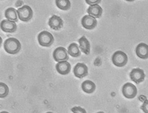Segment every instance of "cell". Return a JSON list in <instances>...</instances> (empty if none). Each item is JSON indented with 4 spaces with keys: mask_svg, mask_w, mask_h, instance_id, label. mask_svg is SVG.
<instances>
[{
    "mask_svg": "<svg viewBox=\"0 0 148 113\" xmlns=\"http://www.w3.org/2000/svg\"><path fill=\"white\" fill-rule=\"evenodd\" d=\"M87 12L89 15H91L95 18H99L102 15L103 9L100 5H99V4H95L90 5L88 8Z\"/></svg>",
    "mask_w": 148,
    "mask_h": 113,
    "instance_id": "obj_14",
    "label": "cell"
},
{
    "mask_svg": "<svg viewBox=\"0 0 148 113\" xmlns=\"http://www.w3.org/2000/svg\"><path fill=\"white\" fill-rule=\"evenodd\" d=\"M38 40L40 45L43 47L50 46L54 41L53 34L47 31H43L38 36Z\"/></svg>",
    "mask_w": 148,
    "mask_h": 113,
    "instance_id": "obj_2",
    "label": "cell"
},
{
    "mask_svg": "<svg viewBox=\"0 0 148 113\" xmlns=\"http://www.w3.org/2000/svg\"><path fill=\"white\" fill-rule=\"evenodd\" d=\"M69 55L73 58H77L81 55V51L79 49L78 45L75 43H71L68 49Z\"/></svg>",
    "mask_w": 148,
    "mask_h": 113,
    "instance_id": "obj_18",
    "label": "cell"
},
{
    "mask_svg": "<svg viewBox=\"0 0 148 113\" xmlns=\"http://www.w3.org/2000/svg\"><path fill=\"white\" fill-rule=\"evenodd\" d=\"M56 69L59 74L66 75L71 71V65L67 61L59 62L56 65Z\"/></svg>",
    "mask_w": 148,
    "mask_h": 113,
    "instance_id": "obj_13",
    "label": "cell"
},
{
    "mask_svg": "<svg viewBox=\"0 0 148 113\" xmlns=\"http://www.w3.org/2000/svg\"><path fill=\"white\" fill-rule=\"evenodd\" d=\"M130 76L131 81L136 84L143 82L144 81L145 77L144 71L140 68H135L132 69L130 73Z\"/></svg>",
    "mask_w": 148,
    "mask_h": 113,
    "instance_id": "obj_6",
    "label": "cell"
},
{
    "mask_svg": "<svg viewBox=\"0 0 148 113\" xmlns=\"http://www.w3.org/2000/svg\"><path fill=\"white\" fill-rule=\"evenodd\" d=\"M1 113H8V112H2Z\"/></svg>",
    "mask_w": 148,
    "mask_h": 113,
    "instance_id": "obj_24",
    "label": "cell"
},
{
    "mask_svg": "<svg viewBox=\"0 0 148 113\" xmlns=\"http://www.w3.org/2000/svg\"><path fill=\"white\" fill-rule=\"evenodd\" d=\"M104 113V112H98V113Z\"/></svg>",
    "mask_w": 148,
    "mask_h": 113,
    "instance_id": "obj_25",
    "label": "cell"
},
{
    "mask_svg": "<svg viewBox=\"0 0 148 113\" xmlns=\"http://www.w3.org/2000/svg\"><path fill=\"white\" fill-rule=\"evenodd\" d=\"M52 113V112H47V113Z\"/></svg>",
    "mask_w": 148,
    "mask_h": 113,
    "instance_id": "obj_26",
    "label": "cell"
},
{
    "mask_svg": "<svg viewBox=\"0 0 148 113\" xmlns=\"http://www.w3.org/2000/svg\"><path fill=\"white\" fill-rule=\"evenodd\" d=\"M53 57L54 60L58 62L66 61L69 59L66 49L63 47H59L54 50Z\"/></svg>",
    "mask_w": 148,
    "mask_h": 113,
    "instance_id": "obj_7",
    "label": "cell"
},
{
    "mask_svg": "<svg viewBox=\"0 0 148 113\" xmlns=\"http://www.w3.org/2000/svg\"><path fill=\"white\" fill-rule=\"evenodd\" d=\"M73 72L76 77L79 78H82L87 75L88 68L85 64L78 63L75 66Z\"/></svg>",
    "mask_w": 148,
    "mask_h": 113,
    "instance_id": "obj_9",
    "label": "cell"
},
{
    "mask_svg": "<svg viewBox=\"0 0 148 113\" xmlns=\"http://www.w3.org/2000/svg\"><path fill=\"white\" fill-rule=\"evenodd\" d=\"M4 49L6 52L10 54H16L21 49V43L15 38H9L5 41Z\"/></svg>",
    "mask_w": 148,
    "mask_h": 113,
    "instance_id": "obj_1",
    "label": "cell"
},
{
    "mask_svg": "<svg viewBox=\"0 0 148 113\" xmlns=\"http://www.w3.org/2000/svg\"><path fill=\"white\" fill-rule=\"evenodd\" d=\"M86 2L90 5H95V4H99V3L101 2L100 0H86Z\"/></svg>",
    "mask_w": 148,
    "mask_h": 113,
    "instance_id": "obj_23",
    "label": "cell"
},
{
    "mask_svg": "<svg viewBox=\"0 0 148 113\" xmlns=\"http://www.w3.org/2000/svg\"><path fill=\"white\" fill-rule=\"evenodd\" d=\"M71 111L73 113H86L85 109L79 106H75L72 108Z\"/></svg>",
    "mask_w": 148,
    "mask_h": 113,
    "instance_id": "obj_21",
    "label": "cell"
},
{
    "mask_svg": "<svg viewBox=\"0 0 148 113\" xmlns=\"http://www.w3.org/2000/svg\"><path fill=\"white\" fill-rule=\"evenodd\" d=\"M18 18L23 21H28L33 17V10L28 5H24L17 10Z\"/></svg>",
    "mask_w": 148,
    "mask_h": 113,
    "instance_id": "obj_4",
    "label": "cell"
},
{
    "mask_svg": "<svg viewBox=\"0 0 148 113\" xmlns=\"http://www.w3.org/2000/svg\"><path fill=\"white\" fill-rule=\"evenodd\" d=\"M136 53L138 57L142 59L148 58V45L144 43H140L136 48Z\"/></svg>",
    "mask_w": 148,
    "mask_h": 113,
    "instance_id": "obj_12",
    "label": "cell"
},
{
    "mask_svg": "<svg viewBox=\"0 0 148 113\" xmlns=\"http://www.w3.org/2000/svg\"><path fill=\"white\" fill-rule=\"evenodd\" d=\"M1 28L6 33H14L17 29V25L15 22L9 20H3L1 23Z\"/></svg>",
    "mask_w": 148,
    "mask_h": 113,
    "instance_id": "obj_10",
    "label": "cell"
},
{
    "mask_svg": "<svg viewBox=\"0 0 148 113\" xmlns=\"http://www.w3.org/2000/svg\"><path fill=\"white\" fill-rule=\"evenodd\" d=\"M113 64L118 67H122L126 65L128 62L127 55L124 52L117 51L112 56Z\"/></svg>",
    "mask_w": 148,
    "mask_h": 113,
    "instance_id": "obj_3",
    "label": "cell"
},
{
    "mask_svg": "<svg viewBox=\"0 0 148 113\" xmlns=\"http://www.w3.org/2000/svg\"><path fill=\"white\" fill-rule=\"evenodd\" d=\"M81 23L82 26L84 27V28H85V29L91 30L94 29L96 27L97 21L96 19L95 18L91 15H87L82 18Z\"/></svg>",
    "mask_w": 148,
    "mask_h": 113,
    "instance_id": "obj_8",
    "label": "cell"
},
{
    "mask_svg": "<svg viewBox=\"0 0 148 113\" xmlns=\"http://www.w3.org/2000/svg\"><path fill=\"white\" fill-rule=\"evenodd\" d=\"M81 50L86 55H88L90 52V43L85 36H82L78 40Z\"/></svg>",
    "mask_w": 148,
    "mask_h": 113,
    "instance_id": "obj_15",
    "label": "cell"
},
{
    "mask_svg": "<svg viewBox=\"0 0 148 113\" xmlns=\"http://www.w3.org/2000/svg\"><path fill=\"white\" fill-rule=\"evenodd\" d=\"M5 16L8 20L14 21V22H16L18 21V12L14 8H10L6 10L5 11Z\"/></svg>",
    "mask_w": 148,
    "mask_h": 113,
    "instance_id": "obj_16",
    "label": "cell"
},
{
    "mask_svg": "<svg viewBox=\"0 0 148 113\" xmlns=\"http://www.w3.org/2000/svg\"><path fill=\"white\" fill-rule=\"evenodd\" d=\"M142 110L145 113H148V100H146L141 107Z\"/></svg>",
    "mask_w": 148,
    "mask_h": 113,
    "instance_id": "obj_22",
    "label": "cell"
},
{
    "mask_svg": "<svg viewBox=\"0 0 148 113\" xmlns=\"http://www.w3.org/2000/svg\"><path fill=\"white\" fill-rule=\"evenodd\" d=\"M82 88L85 92L87 93H92L95 90V84L91 81H85L82 84Z\"/></svg>",
    "mask_w": 148,
    "mask_h": 113,
    "instance_id": "obj_17",
    "label": "cell"
},
{
    "mask_svg": "<svg viewBox=\"0 0 148 113\" xmlns=\"http://www.w3.org/2000/svg\"><path fill=\"white\" fill-rule=\"evenodd\" d=\"M137 93V88L132 83H127L122 87V93L127 99H134L136 96Z\"/></svg>",
    "mask_w": 148,
    "mask_h": 113,
    "instance_id": "obj_5",
    "label": "cell"
},
{
    "mask_svg": "<svg viewBox=\"0 0 148 113\" xmlns=\"http://www.w3.org/2000/svg\"><path fill=\"white\" fill-rule=\"evenodd\" d=\"M49 25L51 29L58 31L62 28L63 25V21L60 16L53 15L49 19Z\"/></svg>",
    "mask_w": 148,
    "mask_h": 113,
    "instance_id": "obj_11",
    "label": "cell"
},
{
    "mask_svg": "<svg viewBox=\"0 0 148 113\" xmlns=\"http://www.w3.org/2000/svg\"><path fill=\"white\" fill-rule=\"evenodd\" d=\"M9 91V89L8 86L3 83H0V97L1 98L5 97L8 96Z\"/></svg>",
    "mask_w": 148,
    "mask_h": 113,
    "instance_id": "obj_20",
    "label": "cell"
},
{
    "mask_svg": "<svg viewBox=\"0 0 148 113\" xmlns=\"http://www.w3.org/2000/svg\"><path fill=\"white\" fill-rule=\"evenodd\" d=\"M56 4L57 7L62 10H68L71 6V3L68 0H58L56 1Z\"/></svg>",
    "mask_w": 148,
    "mask_h": 113,
    "instance_id": "obj_19",
    "label": "cell"
}]
</instances>
